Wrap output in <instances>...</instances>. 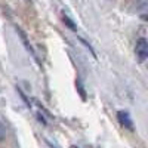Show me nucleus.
Instances as JSON below:
<instances>
[{"mask_svg":"<svg viewBox=\"0 0 148 148\" xmlns=\"http://www.w3.org/2000/svg\"><path fill=\"white\" fill-rule=\"evenodd\" d=\"M135 52H136V56H138V59L141 61V62H144V61L147 59V56H148V43H147V40L144 39V37H141V39L136 42Z\"/></svg>","mask_w":148,"mask_h":148,"instance_id":"obj_1","label":"nucleus"},{"mask_svg":"<svg viewBox=\"0 0 148 148\" xmlns=\"http://www.w3.org/2000/svg\"><path fill=\"white\" fill-rule=\"evenodd\" d=\"M117 119H119L121 126H125L129 130H133V121H132V119H130L127 111H119V113H117Z\"/></svg>","mask_w":148,"mask_h":148,"instance_id":"obj_2","label":"nucleus"},{"mask_svg":"<svg viewBox=\"0 0 148 148\" xmlns=\"http://www.w3.org/2000/svg\"><path fill=\"white\" fill-rule=\"evenodd\" d=\"M62 21L65 22V25H67L68 28H71L73 31H76V30H77V27H76V24H74V22H73V21H71V19H70V18H68V16H67L65 14L62 15Z\"/></svg>","mask_w":148,"mask_h":148,"instance_id":"obj_3","label":"nucleus"},{"mask_svg":"<svg viewBox=\"0 0 148 148\" xmlns=\"http://www.w3.org/2000/svg\"><path fill=\"white\" fill-rule=\"evenodd\" d=\"M6 138V127L0 123V141H3Z\"/></svg>","mask_w":148,"mask_h":148,"instance_id":"obj_4","label":"nucleus"},{"mask_svg":"<svg viewBox=\"0 0 148 148\" xmlns=\"http://www.w3.org/2000/svg\"><path fill=\"white\" fill-rule=\"evenodd\" d=\"M71 148H77V147H74V145H73V147H71Z\"/></svg>","mask_w":148,"mask_h":148,"instance_id":"obj_5","label":"nucleus"}]
</instances>
